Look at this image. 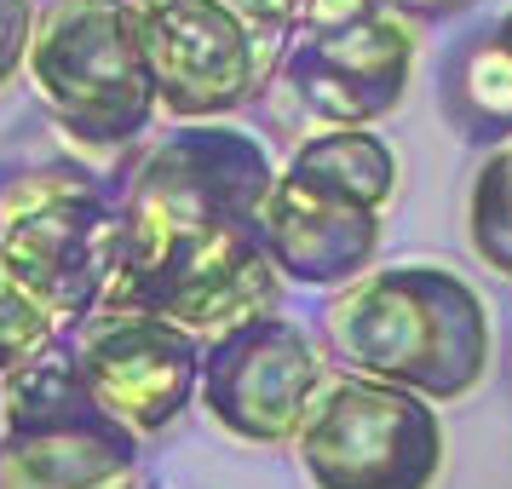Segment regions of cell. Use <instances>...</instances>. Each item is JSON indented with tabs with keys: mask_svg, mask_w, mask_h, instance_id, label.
Returning a JSON list of instances; mask_svg holds the SVG:
<instances>
[{
	"mask_svg": "<svg viewBox=\"0 0 512 489\" xmlns=\"http://www.w3.org/2000/svg\"><path fill=\"white\" fill-rule=\"evenodd\" d=\"M323 346L346 374L455 403L489 374V311L449 265H380L323 311Z\"/></svg>",
	"mask_w": 512,
	"mask_h": 489,
	"instance_id": "cell-1",
	"label": "cell"
},
{
	"mask_svg": "<svg viewBox=\"0 0 512 489\" xmlns=\"http://www.w3.org/2000/svg\"><path fill=\"white\" fill-rule=\"evenodd\" d=\"M121 265V190L87 167H24L0 179V277L81 323L110 300Z\"/></svg>",
	"mask_w": 512,
	"mask_h": 489,
	"instance_id": "cell-2",
	"label": "cell"
},
{
	"mask_svg": "<svg viewBox=\"0 0 512 489\" xmlns=\"http://www.w3.org/2000/svg\"><path fill=\"white\" fill-rule=\"evenodd\" d=\"M29 81L47 116L87 150H121L162 110L144 12L127 0H58L41 12Z\"/></svg>",
	"mask_w": 512,
	"mask_h": 489,
	"instance_id": "cell-3",
	"label": "cell"
},
{
	"mask_svg": "<svg viewBox=\"0 0 512 489\" xmlns=\"http://www.w3.org/2000/svg\"><path fill=\"white\" fill-rule=\"evenodd\" d=\"M271 190L277 167L254 133L208 121L173 127L121 179V254L259 231Z\"/></svg>",
	"mask_w": 512,
	"mask_h": 489,
	"instance_id": "cell-4",
	"label": "cell"
},
{
	"mask_svg": "<svg viewBox=\"0 0 512 489\" xmlns=\"http://www.w3.org/2000/svg\"><path fill=\"white\" fill-rule=\"evenodd\" d=\"M0 472L24 489H116L139 478V432L98 409L64 346L0 380Z\"/></svg>",
	"mask_w": 512,
	"mask_h": 489,
	"instance_id": "cell-5",
	"label": "cell"
},
{
	"mask_svg": "<svg viewBox=\"0 0 512 489\" xmlns=\"http://www.w3.org/2000/svg\"><path fill=\"white\" fill-rule=\"evenodd\" d=\"M294 449L311 489H432L443 472V420L415 392L334 374Z\"/></svg>",
	"mask_w": 512,
	"mask_h": 489,
	"instance_id": "cell-6",
	"label": "cell"
},
{
	"mask_svg": "<svg viewBox=\"0 0 512 489\" xmlns=\"http://www.w3.org/2000/svg\"><path fill=\"white\" fill-rule=\"evenodd\" d=\"M58 346L75 363V374L93 392L98 409H110L139 438L167 432L190 403H202L208 340L167 323V317L98 305L93 317H81Z\"/></svg>",
	"mask_w": 512,
	"mask_h": 489,
	"instance_id": "cell-7",
	"label": "cell"
},
{
	"mask_svg": "<svg viewBox=\"0 0 512 489\" xmlns=\"http://www.w3.org/2000/svg\"><path fill=\"white\" fill-rule=\"evenodd\" d=\"M328 357L288 317H259L208 340L202 363V409L236 443L282 449L300 443L305 415L328 386Z\"/></svg>",
	"mask_w": 512,
	"mask_h": 489,
	"instance_id": "cell-8",
	"label": "cell"
},
{
	"mask_svg": "<svg viewBox=\"0 0 512 489\" xmlns=\"http://www.w3.org/2000/svg\"><path fill=\"white\" fill-rule=\"evenodd\" d=\"M144 41L173 121H219L254 104L265 81H277L282 47L248 29L225 0H167L144 12Z\"/></svg>",
	"mask_w": 512,
	"mask_h": 489,
	"instance_id": "cell-9",
	"label": "cell"
},
{
	"mask_svg": "<svg viewBox=\"0 0 512 489\" xmlns=\"http://www.w3.org/2000/svg\"><path fill=\"white\" fill-rule=\"evenodd\" d=\"M409 75H415V24L380 6L351 29L294 35L277 81L317 127L346 133L392 116L409 93Z\"/></svg>",
	"mask_w": 512,
	"mask_h": 489,
	"instance_id": "cell-10",
	"label": "cell"
},
{
	"mask_svg": "<svg viewBox=\"0 0 512 489\" xmlns=\"http://www.w3.org/2000/svg\"><path fill=\"white\" fill-rule=\"evenodd\" d=\"M380 231L386 213L328 196L294 173H277V190L265 202V242L277 254V271L305 288H351L357 277H369Z\"/></svg>",
	"mask_w": 512,
	"mask_h": 489,
	"instance_id": "cell-11",
	"label": "cell"
},
{
	"mask_svg": "<svg viewBox=\"0 0 512 489\" xmlns=\"http://www.w3.org/2000/svg\"><path fill=\"white\" fill-rule=\"evenodd\" d=\"M443 116L466 139H512V12L443 58Z\"/></svg>",
	"mask_w": 512,
	"mask_h": 489,
	"instance_id": "cell-12",
	"label": "cell"
},
{
	"mask_svg": "<svg viewBox=\"0 0 512 489\" xmlns=\"http://www.w3.org/2000/svg\"><path fill=\"white\" fill-rule=\"evenodd\" d=\"M305 185L328 190V196H346V202H363V208L386 213L397 196V156L392 144L369 133V127H346V133H317L294 150V162L282 167Z\"/></svg>",
	"mask_w": 512,
	"mask_h": 489,
	"instance_id": "cell-13",
	"label": "cell"
},
{
	"mask_svg": "<svg viewBox=\"0 0 512 489\" xmlns=\"http://www.w3.org/2000/svg\"><path fill=\"white\" fill-rule=\"evenodd\" d=\"M466 236H472V254L484 259L495 277H512V139L489 144V156L472 173Z\"/></svg>",
	"mask_w": 512,
	"mask_h": 489,
	"instance_id": "cell-14",
	"label": "cell"
},
{
	"mask_svg": "<svg viewBox=\"0 0 512 489\" xmlns=\"http://www.w3.org/2000/svg\"><path fill=\"white\" fill-rule=\"evenodd\" d=\"M58 340H64V323L12 277H0V380H12L35 357L58 351Z\"/></svg>",
	"mask_w": 512,
	"mask_h": 489,
	"instance_id": "cell-15",
	"label": "cell"
},
{
	"mask_svg": "<svg viewBox=\"0 0 512 489\" xmlns=\"http://www.w3.org/2000/svg\"><path fill=\"white\" fill-rule=\"evenodd\" d=\"M35 6L29 0H0V87H12L18 70H29V47H35Z\"/></svg>",
	"mask_w": 512,
	"mask_h": 489,
	"instance_id": "cell-16",
	"label": "cell"
},
{
	"mask_svg": "<svg viewBox=\"0 0 512 489\" xmlns=\"http://www.w3.org/2000/svg\"><path fill=\"white\" fill-rule=\"evenodd\" d=\"M236 18L248 29H259L271 47H282L288 52V41H294V29H300V6L305 0H225Z\"/></svg>",
	"mask_w": 512,
	"mask_h": 489,
	"instance_id": "cell-17",
	"label": "cell"
},
{
	"mask_svg": "<svg viewBox=\"0 0 512 489\" xmlns=\"http://www.w3.org/2000/svg\"><path fill=\"white\" fill-rule=\"evenodd\" d=\"M386 0H305L300 6V29L294 35H323V29H351L363 24V18H374Z\"/></svg>",
	"mask_w": 512,
	"mask_h": 489,
	"instance_id": "cell-18",
	"label": "cell"
},
{
	"mask_svg": "<svg viewBox=\"0 0 512 489\" xmlns=\"http://www.w3.org/2000/svg\"><path fill=\"white\" fill-rule=\"evenodd\" d=\"M397 18H409V24H443V18H455L466 6H478V0H386Z\"/></svg>",
	"mask_w": 512,
	"mask_h": 489,
	"instance_id": "cell-19",
	"label": "cell"
},
{
	"mask_svg": "<svg viewBox=\"0 0 512 489\" xmlns=\"http://www.w3.org/2000/svg\"><path fill=\"white\" fill-rule=\"evenodd\" d=\"M0 489H24V484H18V478H6V472H0ZM116 489H139V478H133V484H116Z\"/></svg>",
	"mask_w": 512,
	"mask_h": 489,
	"instance_id": "cell-20",
	"label": "cell"
},
{
	"mask_svg": "<svg viewBox=\"0 0 512 489\" xmlns=\"http://www.w3.org/2000/svg\"><path fill=\"white\" fill-rule=\"evenodd\" d=\"M127 6H139V12H156V6H167V0H127Z\"/></svg>",
	"mask_w": 512,
	"mask_h": 489,
	"instance_id": "cell-21",
	"label": "cell"
},
{
	"mask_svg": "<svg viewBox=\"0 0 512 489\" xmlns=\"http://www.w3.org/2000/svg\"><path fill=\"white\" fill-rule=\"evenodd\" d=\"M0 432H6V403H0Z\"/></svg>",
	"mask_w": 512,
	"mask_h": 489,
	"instance_id": "cell-22",
	"label": "cell"
}]
</instances>
